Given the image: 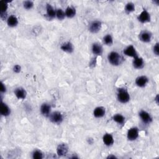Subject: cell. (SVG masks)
Returning a JSON list of instances; mask_svg holds the SVG:
<instances>
[{
  "mask_svg": "<svg viewBox=\"0 0 159 159\" xmlns=\"http://www.w3.org/2000/svg\"><path fill=\"white\" fill-rule=\"evenodd\" d=\"M23 6L27 10L30 9H32V8H33V6H34V3L33 2H32V1H26V2H24V3H23Z\"/></svg>",
  "mask_w": 159,
  "mask_h": 159,
  "instance_id": "obj_29",
  "label": "cell"
},
{
  "mask_svg": "<svg viewBox=\"0 0 159 159\" xmlns=\"http://www.w3.org/2000/svg\"><path fill=\"white\" fill-rule=\"evenodd\" d=\"M11 114V110L8 107V106L2 101L1 104V114L3 116H8Z\"/></svg>",
  "mask_w": 159,
  "mask_h": 159,
  "instance_id": "obj_21",
  "label": "cell"
},
{
  "mask_svg": "<svg viewBox=\"0 0 159 159\" xmlns=\"http://www.w3.org/2000/svg\"><path fill=\"white\" fill-rule=\"evenodd\" d=\"M68 147L66 144H60L57 146V153L59 157H63L68 153Z\"/></svg>",
  "mask_w": 159,
  "mask_h": 159,
  "instance_id": "obj_10",
  "label": "cell"
},
{
  "mask_svg": "<svg viewBox=\"0 0 159 159\" xmlns=\"http://www.w3.org/2000/svg\"><path fill=\"white\" fill-rule=\"evenodd\" d=\"M137 19L141 23H149L151 20L150 13L146 9H144L141 13L137 17Z\"/></svg>",
  "mask_w": 159,
  "mask_h": 159,
  "instance_id": "obj_5",
  "label": "cell"
},
{
  "mask_svg": "<svg viewBox=\"0 0 159 159\" xmlns=\"http://www.w3.org/2000/svg\"><path fill=\"white\" fill-rule=\"evenodd\" d=\"M148 82H149V78L144 75L138 77L135 79L136 85L141 88L145 87L147 85Z\"/></svg>",
  "mask_w": 159,
  "mask_h": 159,
  "instance_id": "obj_11",
  "label": "cell"
},
{
  "mask_svg": "<svg viewBox=\"0 0 159 159\" xmlns=\"http://www.w3.org/2000/svg\"><path fill=\"white\" fill-rule=\"evenodd\" d=\"M7 24L9 27H16L18 24V19L15 16H10L7 19Z\"/></svg>",
  "mask_w": 159,
  "mask_h": 159,
  "instance_id": "obj_20",
  "label": "cell"
},
{
  "mask_svg": "<svg viewBox=\"0 0 159 159\" xmlns=\"http://www.w3.org/2000/svg\"><path fill=\"white\" fill-rule=\"evenodd\" d=\"M118 101L121 103H127L130 100V94L125 88H119L117 93Z\"/></svg>",
  "mask_w": 159,
  "mask_h": 159,
  "instance_id": "obj_2",
  "label": "cell"
},
{
  "mask_svg": "<svg viewBox=\"0 0 159 159\" xmlns=\"http://www.w3.org/2000/svg\"><path fill=\"white\" fill-rule=\"evenodd\" d=\"M14 94L17 98L19 100H24L27 97L26 91L22 87H19L15 89Z\"/></svg>",
  "mask_w": 159,
  "mask_h": 159,
  "instance_id": "obj_12",
  "label": "cell"
},
{
  "mask_svg": "<svg viewBox=\"0 0 159 159\" xmlns=\"http://www.w3.org/2000/svg\"><path fill=\"white\" fill-rule=\"evenodd\" d=\"M92 52L94 55L101 56L103 52V49L102 46L98 43H94L92 45Z\"/></svg>",
  "mask_w": 159,
  "mask_h": 159,
  "instance_id": "obj_16",
  "label": "cell"
},
{
  "mask_svg": "<svg viewBox=\"0 0 159 159\" xmlns=\"http://www.w3.org/2000/svg\"><path fill=\"white\" fill-rule=\"evenodd\" d=\"M103 141L107 146H111L114 143V138L111 134H106L103 135Z\"/></svg>",
  "mask_w": 159,
  "mask_h": 159,
  "instance_id": "obj_18",
  "label": "cell"
},
{
  "mask_svg": "<svg viewBox=\"0 0 159 159\" xmlns=\"http://www.w3.org/2000/svg\"><path fill=\"white\" fill-rule=\"evenodd\" d=\"M6 91V88L5 87V85L2 82V85H1V92L2 93H5Z\"/></svg>",
  "mask_w": 159,
  "mask_h": 159,
  "instance_id": "obj_32",
  "label": "cell"
},
{
  "mask_svg": "<svg viewBox=\"0 0 159 159\" xmlns=\"http://www.w3.org/2000/svg\"><path fill=\"white\" fill-rule=\"evenodd\" d=\"M65 16L68 18H72L76 14V9L72 6H68L65 10Z\"/></svg>",
  "mask_w": 159,
  "mask_h": 159,
  "instance_id": "obj_22",
  "label": "cell"
},
{
  "mask_svg": "<svg viewBox=\"0 0 159 159\" xmlns=\"http://www.w3.org/2000/svg\"><path fill=\"white\" fill-rule=\"evenodd\" d=\"M125 12L127 14H130L135 11V5L133 3L129 2L127 3L125 6Z\"/></svg>",
  "mask_w": 159,
  "mask_h": 159,
  "instance_id": "obj_24",
  "label": "cell"
},
{
  "mask_svg": "<svg viewBox=\"0 0 159 159\" xmlns=\"http://www.w3.org/2000/svg\"><path fill=\"white\" fill-rule=\"evenodd\" d=\"M21 67L19 65H15L13 67V71L16 73H18L21 72Z\"/></svg>",
  "mask_w": 159,
  "mask_h": 159,
  "instance_id": "obj_31",
  "label": "cell"
},
{
  "mask_svg": "<svg viewBox=\"0 0 159 159\" xmlns=\"http://www.w3.org/2000/svg\"><path fill=\"white\" fill-rule=\"evenodd\" d=\"M124 54L126 56L133 57L134 59L138 57V54L135 49V47L132 45H130L127 47L125 49H124Z\"/></svg>",
  "mask_w": 159,
  "mask_h": 159,
  "instance_id": "obj_7",
  "label": "cell"
},
{
  "mask_svg": "<svg viewBox=\"0 0 159 159\" xmlns=\"http://www.w3.org/2000/svg\"><path fill=\"white\" fill-rule=\"evenodd\" d=\"M103 42L104 44L107 46H112L113 44V37L110 34H107L103 37Z\"/></svg>",
  "mask_w": 159,
  "mask_h": 159,
  "instance_id": "obj_25",
  "label": "cell"
},
{
  "mask_svg": "<svg viewBox=\"0 0 159 159\" xmlns=\"http://www.w3.org/2000/svg\"><path fill=\"white\" fill-rule=\"evenodd\" d=\"M102 23L100 21H94L89 25V30L93 34H97L100 31Z\"/></svg>",
  "mask_w": 159,
  "mask_h": 159,
  "instance_id": "obj_4",
  "label": "cell"
},
{
  "mask_svg": "<svg viewBox=\"0 0 159 159\" xmlns=\"http://www.w3.org/2000/svg\"><path fill=\"white\" fill-rule=\"evenodd\" d=\"M152 33L148 30H143L139 34L140 40L142 42H145V43H148V42H151L152 39Z\"/></svg>",
  "mask_w": 159,
  "mask_h": 159,
  "instance_id": "obj_9",
  "label": "cell"
},
{
  "mask_svg": "<svg viewBox=\"0 0 159 159\" xmlns=\"http://www.w3.org/2000/svg\"><path fill=\"white\" fill-rule=\"evenodd\" d=\"M133 67L136 69H141L144 66V61L142 58L137 57L134 59L132 62Z\"/></svg>",
  "mask_w": 159,
  "mask_h": 159,
  "instance_id": "obj_13",
  "label": "cell"
},
{
  "mask_svg": "<svg viewBox=\"0 0 159 159\" xmlns=\"http://www.w3.org/2000/svg\"><path fill=\"white\" fill-rule=\"evenodd\" d=\"M113 119L114 121L116 122H117L118 124L120 125H122L125 122V117L124 116L120 114H116L113 116Z\"/></svg>",
  "mask_w": 159,
  "mask_h": 159,
  "instance_id": "obj_23",
  "label": "cell"
},
{
  "mask_svg": "<svg viewBox=\"0 0 159 159\" xmlns=\"http://www.w3.org/2000/svg\"><path fill=\"white\" fill-rule=\"evenodd\" d=\"M49 116L50 121L54 124H60L62 122L63 120V115L60 112H59V111L53 112L50 113Z\"/></svg>",
  "mask_w": 159,
  "mask_h": 159,
  "instance_id": "obj_3",
  "label": "cell"
},
{
  "mask_svg": "<svg viewBox=\"0 0 159 159\" xmlns=\"http://www.w3.org/2000/svg\"><path fill=\"white\" fill-rule=\"evenodd\" d=\"M33 158L34 159H42L43 158V154L39 150H36L33 153Z\"/></svg>",
  "mask_w": 159,
  "mask_h": 159,
  "instance_id": "obj_28",
  "label": "cell"
},
{
  "mask_svg": "<svg viewBox=\"0 0 159 159\" xmlns=\"http://www.w3.org/2000/svg\"><path fill=\"white\" fill-rule=\"evenodd\" d=\"M106 114V110L104 107H98L95 108L93 111V115L95 118H103Z\"/></svg>",
  "mask_w": 159,
  "mask_h": 159,
  "instance_id": "obj_14",
  "label": "cell"
},
{
  "mask_svg": "<svg viewBox=\"0 0 159 159\" xmlns=\"http://www.w3.org/2000/svg\"><path fill=\"white\" fill-rule=\"evenodd\" d=\"M46 11H47V17L50 19H54L56 16V11L50 5L47 4L46 6Z\"/></svg>",
  "mask_w": 159,
  "mask_h": 159,
  "instance_id": "obj_19",
  "label": "cell"
},
{
  "mask_svg": "<svg viewBox=\"0 0 159 159\" xmlns=\"http://www.w3.org/2000/svg\"><path fill=\"white\" fill-rule=\"evenodd\" d=\"M139 137V129L136 127L131 128L127 134V137H128V140L129 141H135Z\"/></svg>",
  "mask_w": 159,
  "mask_h": 159,
  "instance_id": "obj_6",
  "label": "cell"
},
{
  "mask_svg": "<svg viewBox=\"0 0 159 159\" xmlns=\"http://www.w3.org/2000/svg\"><path fill=\"white\" fill-rule=\"evenodd\" d=\"M60 49L62 51L68 53V54H72V53L74 50L73 46L70 42H65V43L63 44L61 46Z\"/></svg>",
  "mask_w": 159,
  "mask_h": 159,
  "instance_id": "obj_15",
  "label": "cell"
},
{
  "mask_svg": "<svg viewBox=\"0 0 159 159\" xmlns=\"http://www.w3.org/2000/svg\"><path fill=\"white\" fill-rule=\"evenodd\" d=\"M108 59L109 62L113 66H118L121 64L122 58L117 52H111L108 54Z\"/></svg>",
  "mask_w": 159,
  "mask_h": 159,
  "instance_id": "obj_1",
  "label": "cell"
},
{
  "mask_svg": "<svg viewBox=\"0 0 159 159\" xmlns=\"http://www.w3.org/2000/svg\"><path fill=\"white\" fill-rule=\"evenodd\" d=\"M139 116L141 121L145 124H150L152 121V118L151 114L145 111L142 110L139 113Z\"/></svg>",
  "mask_w": 159,
  "mask_h": 159,
  "instance_id": "obj_8",
  "label": "cell"
},
{
  "mask_svg": "<svg viewBox=\"0 0 159 159\" xmlns=\"http://www.w3.org/2000/svg\"><path fill=\"white\" fill-rule=\"evenodd\" d=\"M117 158V157H116L114 156V155H109V156L107 157V158Z\"/></svg>",
  "mask_w": 159,
  "mask_h": 159,
  "instance_id": "obj_33",
  "label": "cell"
},
{
  "mask_svg": "<svg viewBox=\"0 0 159 159\" xmlns=\"http://www.w3.org/2000/svg\"><path fill=\"white\" fill-rule=\"evenodd\" d=\"M51 107L47 103H43L40 107V113L45 116H49L50 114Z\"/></svg>",
  "mask_w": 159,
  "mask_h": 159,
  "instance_id": "obj_17",
  "label": "cell"
},
{
  "mask_svg": "<svg viewBox=\"0 0 159 159\" xmlns=\"http://www.w3.org/2000/svg\"><path fill=\"white\" fill-rule=\"evenodd\" d=\"M158 45L159 44L158 43V42H157V43L155 44V45L153 47V52H154V54L158 56V54H159V47H158Z\"/></svg>",
  "mask_w": 159,
  "mask_h": 159,
  "instance_id": "obj_30",
  "label": "cell"
},
{
  "mask_svg": "<svg viewBox=\"0 0 159 159\" xmlns=\"http://www.w3.org/2000/svg\"><path fill=\"white\" fill-rule=\"evenodd\" d=\"M7 3V2L5 1H2L0 2V5H1V13H0V14L6 13V11L8 8V5Z\"/></svg>",
  "mask_w": 159,
  "mask_h": 159,
  "instance_id": "obj_27",
  "label": "cell"
},
{
  "mask_svg": "<svg viewBox=\"0 0 159 159\" xmlns=\"http://www.w3.org/2000/svg\"><path fill=\"white\" fill-rule=\"evenodd\" d=\"M56 17L59 20H63L64 19L65 17H66L65 16V13L63 11V10L62 9H58L56 11Z\"/></svg>",
  "mask_w": 159,
  "mask_h": 159,
  "instance_id": "obj_26",
  "label": "cell"
}]
</instances>
